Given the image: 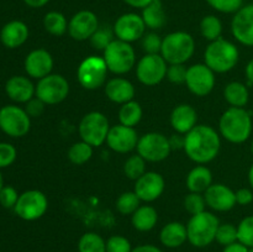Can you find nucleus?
Segmentation results:
<instances>
[{
	"label": "nucleus",
	"mask_w": 253,
	"mask_h": 252,
	"mask_svg": "<svg viewBox=\"0 0 253 252\" xmlns=\"http://www.w3.org/2000/svg\"><path fill=\"white\" fill-rule=\"evenodd\" d=\"M221 148V138L209 125H197L185 135L184 148L188 157L198 165H205L217 157Z\"/></svg>",
	"instance_id": "obj_1"
},
{
	"label": "nucleus",
	"mask_w": 253,
	"mask_h": 252,
	"mask_svg": "<svg viewBox=\"0 0 253 252\" xmlns=\"http://www.w3.org/2000/svg\"><path fill=\"white\" fill-rule=\"evenodd\" d=\"M253 128L252 116L245 108L230 106L219 121L220 135L231 143H244L250 138Z\"/></svg>",
	"instance_id": "obj_2"
},
{
	"label": "nucleus",
	"mask_w": 253,
	"mask_h": 252,
	"mask_svg": "<svg viewBox=\"0 0 253 252\" xmlns=\"http://www.w3.org/2000/svg\"><path fill=\"white\" fill-rule=\"evenodd\" d=\"M240 52L236 44L220 37L210 42L204 52L205 64L214 73H227L239 63Z\"/></svg>",
	"instance_id": "obj_3"
},
{
	"label": "nucleus",
	"mask_w": 253,
	"mask_h": 252,
	"mask_svg": "<svg viewBox=\"0 0 253 252\" xmlns=\"http://www.w3.org/2000/svg\"><path fill=\"white\" fill-rule=\"evenodd\" d=\"M219 225V217L211 211L205 210L200 214L192 215L187 224L188 241L198 249L208 247L215 241Z\"/></svg>",
	"instance_id": "obj_4"
},
{
	"label": "nucleus",
	"mask_w": 253,
	"mask_h": 252,
	"mask_svg": "<svg viewBox=\"0 0 253 252\" xmlns=\"http://www.w3.org/2000/svg\"><path fill=\"white\" fill-rule=\"evenodd\" d=\"M195 41L193 36L184 31L170 32L163 39L161 56L168 64H184L193 57Z\"/></svg>",
	"instance_id": "obj_5"
},
{
	"label": "nucleus",
	"mask_w": 253,
	"mask_h": 252,
	"mask_svg": "<svg viewBox=\"0 0 253 252\" xmlns=\"http://www.w3.org/2000/svg\"><path fill=\"white\" fill-rule=\"evenodd\" d=\"M103 58L109 72L118 76L128 73L136 64V53L131 43L114 40L103 51Z\"/></svg>",
	"instance_id": "obj_6"
},
{
	"label": "nucleus",
	"mask_w": 253,
	"mask_h": 252,
	"mask_svg": "<svg viewBox=\"0 0 253 252\" xmlns=\"http://www.w3.org/2000/svg\"><path fill=\"white\" fill-rule=\"evenodd\" d=\"M110 127L108 118L103 113L90 111L82 118L78 131L82 141L93 147H99L106 142Z\"/></svg>",
	"instance_id": "obj_7"
},
{
	"label": "nucleus",
	"mask_w": 253,
	"mask_h": 252,
	"mask_svg": "<svg viewBox=\"0 0 253 252\" xmlns=\"http://www.w3.org/2000/svg\"><path fill=\"white\" fill-rule=\"evenodd\" d=\"M108 66L103 57H86L79 64L77 71L78 83L86 90H95L105 85L108 79Z\"/></svg>",
	"instance_id": "obj_8"
},
{
	"label": "nucleus",
	"mask_w": 253,
	"mask_h": 252,
	"mask_svg": "<svg viewBox=\"0 0 253 252\" xmlns=\"http://www.w3.org/2000/svg\"><path fill=\"white\" fill-rule=\"evenodd\" d=\"M48 209V199L41 190L31 189L20 194L14 211L25 221H35L46 214Z\"/></svg>",
	"instance_id": "obj_9"
},
{
	"label": "nucleus",
	"mask_w": 253,
	"mask_h": 252,
	"mask_svg": "<svg viewBox=\"0 0 253 252\" xmlns=\"http://www.w3.org/2000/svg\"><path fill=\"white\" fill-rule=\"evenodd\" d=\"M137 153L146 162H162L170 151L169 138L161 132H147L138 138Z\"/></svg>",
	"instance_id": "obj_10"
},
{
	"label": "nucleus",
	"mask_w": 253,
	"mask_h": 252,
	"mask_svg": "<svg viewBox=\"0 0 253 252\" xmlns=\"http://www.w3.org/2000/svg\"><path fill=\"white\" fill-rule=\"evenodd\" d=\"M69 94V83L61 74H48L39 79L35 96L46 105H57L62 103Z\"/></svg>",
	"instance_id": "obj_11"
},
{
	"label": "nucleus",
	"mask_w": 253,
	"mask_h": 252,
	"mask_svg": "<svg viewBox=\"0 0 253 252\" xmlns=\"http://www.w3.org/2000/svg\"><path fill=\"white\" fill-rule=\"evenodd\" d=\"M31 127V118L25 109L5 105L0 109V130L10 137H22Z\"/></svg>",
	"instance_id": "obj_12"
},
{
	"label": "nucleus",
	"mask_w": 253,
	"mask_h": 252,
	"mask_svg": "<svg viewBox=\"0 0 253 252\" xmlns=\"http://www.w3.org/2000/svg\"><path fill=\"white\" fill-rule=\"evenodd\" d=\"M167 62L161 54H145L138 61L136 76L146 86H155L167 77Z\"/></svg>",
	"instance_id": "obj_13"
},
{
	"label": "nucleus",
	"mask_w": 253,
	"mask_h": 252,
	"mask_svg": "<svg viewBox=\"0 0 253 252\" xmlns=\"http://www.w3.org/2000/svg\"><path fill=\"white\" fill-rule=\"evenodd\" d=\"M215 82V73L205 63L193 64L188 68L185 84L194 95L207 96L214 89Z\"/></svg>",
	"instance_id": "obj_14"
},
{
	"label": "nucleus",
	"mask_w": 253,
	"mask_h": 252,
	"mask_svg": "<svg viewBox=\"0 0 253 252\" xmlns=\"http://www.w3.org/2000/svg\"><path fill=\"white\" fill-rule=\"evenodd\" d=\"M146 25L143 22L142 16L136 12H126L116 19L115 24L113 26L114 35L116 39L121 41L132 42L142 39L146 34Z\"/></svg>",
	"instance_id": "obj_15"
},
{
	"label": "nucleus",
	"mask_w": 253,
	"mask_h": 252,
	"mask_svg": "<svg viewBox=\"0 0 253 252\" xmlns=\"http://www.w3.org/2000/svg\"><path fill=\"white\" fill-rule=\"evenodd\" d=\"M98 29V16L90 10H81L76 12L68 21V34L76 41L90 40Z\"/></svg>",
	"instance_id": "obj_16"
},
{
	"label": "nucleus",
	"mask_w": 253,
	"mask_h": 252,
	"mask_svg": "<svg viewBox=\"0 0 253 252\" xmlns=\"http://www.w3.org/2000/svg\"><path fill=\"white\" fill-rule=\"evenodd\" d=\"M231 32L237 42L247 47H253V4L244 5L234 14Z\"/></svg>",
	"instance_id": "obj_17"
},
{
	"label": "nucleus",
	"mask_w": 253,
	"mask_h": 252,
	"mask_svg": "<svg viewBox=\"0 0 253 252\" xmlns=\"http://www.w3.org/2000/svg\"><path fill=\"white\" fill-rule=\"evenodd\" d=\"M138 135L135 127H128L125 125L111 126L110 131L106 137V143L109 148L118 153H127L131 152L137 147Z\"/></svg>",
	"instance_id": "obj_18"
},
{
	"label": "nucleus",
	"mask_w": 253,
	"mask_h": 252,
	"mask_svg": "<svg viewBox=\"0 0 253 252\" xmlns=\"http://www.w3.org/2000/svg\"><path fill=\"white\" fill-rule=\"evenodd\" d=\"M135 182L133 192L137 194L141 202H155L165 192V178L157 172H146L142 177H140Z\"/></svg>",
	"instance_id": "obj_19"
},
{
	"label": "nucleus",
	"mask_w": 253,
	"mask_h": 252,
	"mask_svg": "<svg viewBox=\"0 0 253 252\" xmlns=\"http://www.w3.org/2000/svg\"><path fill=\"white\" fill-rule=\"evenodd\" d=\"M204 197L208 207L215 211H230L236 205L235 192L221 183H215V184L212 183L209 189L204 193Z\"/></svg>",
	"instance_id": "obj_20"
},
{
	"label": "nucleus",
	"mask_w": 253,
	"mask_h": 252,
	"mask_svg": "<svg viewBox=\"0 0 253 252\" xmlns=\"http://www.w3.org/2000/svg\"><path fill=\"white\" fill-rule=\"evenodd\" d=\"M53 64L52 54L43 48H37L30 52L24 62L27 76L35 79H42L51 74Z\"/></svg>",
	"instance_id": "obj_21"
},
{
	"label": "nucleus",
	"mask_w": 253,
	"mask_h": 252,
	"mask_svg": "<svg viewBox=\"0 0 253 252\" xmlns=\"http://www.w3.org/2000/svg\"><path fill=\"white\" fill-rule=\"evenodd\" d=\"M5 93L15 103H25L31 100L36 94V85L24 76H14L7 79Z\"/></svg>",
	"instance_id": "obj_22"
},
{
	"label": "nucleus",
	"mask_w": 253,
	"mask_h": 252,
	"mask_svg": "<svg viewBox=\"0 0 253 252\" xmlns=\"http://www.w3.org/2000/svg\"><path fill=\"white\" fill-rule=\"evenodd\" d=\"M198 113L189 104H180L170 114V125L177 133L187 135L197 126Z\"/></svg>",
	"instance_id": "obj_23"
},
{
	"label": "nucleus",
	"mask_w": 253,
	"mask_h": 252,
	"mask_svg": "<svg viewBox=\"0 0 253 252\" xmlns=\"http://www.w3.org/2000/svg\"><path fill=\"white\" fill-rule=\"evenodd\" d=\"M104 86H105V95L113 103L123 105L135 98V86L126 78H121V77L111 78L106 82Z\"/></svg>",
	"instance_id": "obj_24"
},
{
	"label": "nucleus",
	"mask_w": 253,
	"mask_h": 252,
	"mask_svg": "<svg viewBox=\"0 0 253 252\" xmlns=\"http://www.w3.org/2000/svg\"><path fill=\"white\" fill-rule=\"evenodd\" d=\"M29 27L24 21L12 20L5 24L0 31V41L5 47L14 49L22 46L29 39Z\"/></svg>",
	"instance_id": "obj_25"
},
{
	"label": "nucleus",
	"mask_w": 253,
	"mask_h": 252,
	"mask_svg": "<svg viewBox=\"0 0 253 252\" xmlns=\"http://www.w3.org/2000/svg\"><path fill=\"white\" fill-rule=\"evenodd\" d=\"M160 241L167 249H178L188 241L187 226L179 221H170L162 227Z\"/></svg>",
	"instance_id": "obj_26"
},
{
	"label": "nucleus",
	"mask_w": 253,
	"mask_h": 252,
	"mask_svg": "<svg viewBox=\"0 0 253 252\" xmlns=\"http://www.w3.org/2000/svg\"><path fill=\"white\" fill-rule=\"evenodd\" d=\"M212 184V173L205 166L199 165L193 168L187 175V188L192 193L204 194Z\"/></svg>",
	"instance_id": "obj_27"
},
{
	"label": "nucleus",
	"mask_w": 253,
	"mask_h": 252,
	"mask_svg": "<svg viewBox=\"0 0 253 252\" xmlns=\"http://www.w3.org/2000/svg\"><path fill=\"white\" fill-rule=\"evenodd\" d=\"M158 221V212L151 205H141L132 215L131 224L137 231L148 232L155 229Z\"/></svg>",
	"instance_id": "obj_28"
},
{
	"label": "nucleus",
	"mask_w": 253,
	"mask_h": 252,
	"mask_svg": "<svg viewBox=\"0 0 253 252\" xmlns=\"http://www.w3.org/2000/svg\"><path fill=\"white\" fill-rule=\"evenodd\" d=\"M141 16L146 27L152 31L162 29L167 22V15H166L165 7L161 0H153L147 6L143 7Z\"/></svg>",
	"instance_id": "obj_29"
},
{
	"label": "nucleus",
	"mask_w": 253,
	"mask_h": 252,
	"mask_svg": "<svg viewBox=\"0 0 253 252\" xmlns=\"http://www.w3.org/2000/svg\"><path fill=\"white\" fill-rule=\"evenodd\" d=\"M224 98L234 108H245L249 104V88L241 82H230L224 89Z\"/></svg>",
	"instance_id": "obj_30"
},
{
	"label": "nucleus",
	"mask_w": 253,
	"mask_h": 252,
	"mask_svg": "<svg viewBox=\"0 0 253 252\" xmlns=\"http://www.w3.org/2000/svg\"><path fill=\"white\" fill-rule=\"evenodd\" d=\"M142 115V108H141L140 103L135 100L123 104L119 109V121L121 125L128 126V127H135L141 121Z\"/></svg>",
	"instance_id": "obj_31"
},
{
	"label": "nucleus",
	"mask_w": 253,
	"mask_h": 252,
	"mask_svg": "<svg viewBox=\"0 0 253 252\" xmlns=\"http://www.w3.org/2000/svg\"><path fill=\"white\" fill-rule=\"evenodd\" d=\"M43 27L52 36H63L68 32L67 17L59 11H48L43 17Z\"/></svg>",
	"instance_id": "obj_32"
},
{
	"label": "nucleus",
	"mask_w": 253,
	"mask_h": 252,
	"mask_svg": "<svg viewBox=\"0 0 253 252\" xmlns=\"http://www.w3.org/2000/svg\"><path fill=\"white\" fill-rule=\"evenodd\" d=\"M200 32L202 36L208 41H216L221 37L222 22L216 15H207L200 21Z\"/></svg>",
	"instance_id": "obj_33"
},
{
	"label": "nucleus",
	"mask_w": 253,
	"mask_h": 252,
	"mask_svg": "<svg viewBox=\"0 0 253 252\" xmlns=\"http://www.w3.org/2000/svg\"><path fill=\"white\" fill-rule=\"evenodd\" d=\"M78 252H106V240L96 232H85L78 241Z\"/></svg>",
	"instance_id": "obj_34"
},
{
	"label": "nucleus",
	"mask_w": 253,
	"mask_h": 252,
	"mask_svg": "<svg viewBox=\"0 0 253 252\" xmlns=\"http://www.w3.org/2000/svg\"><path fill=\"white\" fill-rule=\"evenodd\" d=\"M67 155H68V160L73 165L82 166L90 161V158L93 157V146L84 142V141H79V142L73 143L69 147Z\"/></svg>",
	"instance_id": "obj_35"
},
{
	"label": "nucleus",
	"mask_w": 253,
	"mask_h": 252,
	"mask_svg": "<svg viewBox=\"0 0 253 252\" xmlns=\"http://www.w3.org/2000/svg\"><path fill=\"white\" fill-rule=\"evenodd\" d=\"M116 209L123 215H132L141 207V199L135 192H124L116 199Z\"/></svg>",
	"instance_id": "obj_36"
},
{
	"label": "nucleus",
	"mask_w": 253,
	"mask_h": 252,
	"mask_svg": "<svg viewBox=\"0 0 253 252\" xmlns=\"http://www.w3.org/2000/svg\"><path fill=\"white\" fill-rule=\"evenodd\" d=\"M124 173L128 179L137 180L146 173V161L138 153L130 156L124 163Z\"/></svg>",
	"instance_id": "obj_37"
},
{
	"label": "nucleus",
	"mask_w": 253,
	"mask_h": 252,
	"mask_svg": "<svg viewBox=\"0 0 253 252\" xmlns=\"http://www.w3.org/2000/svg\"><path fill=\"white\" fill-rule=\"evenodd\" d=\"M215 241L224 247L237 242L239 241L237 226H235L234 224H230V222H226V224H220L219 227H217Z\"/></svg>",
	"instance_id": "obj_38"
},
{
	"label": "nucleus",
	"mask_w": 253,
	"mask_h": 252,
	"mask_svg": "<svg viewBox=\"0 0 253 252\" xmlns=\"http://www.w3.org/2000/svg\"><path fill=\"white\" fill-rule=\"evenodd\" d=\"M237 235L239 242L245 245L249 249L253 247V215L244 217L237 225Z\"/></svg>",
	"instance_id": "obj_39"
},
{
	"label": "nucleus",
	"mask_w": 253,
	"mask_h": 252,
	"mask_svg": "<svg viewBox=\"0 0 253 252\" xmlns=\"http://www.w3.org/2000/svg\"><path fill=\"white\" fill-rule=\"evenodd\" d=\"M184 208L190 215H197L205 211L207 202H205L204 194H202V193L190 192L189 194L184 198Z\"/></svg>",
	"instance_id": "obj_40"
},
{
	"label": "nucleus",
	"mask_w": 253,
	"mask_h": 252,
	"mask_svg": "<svg viewBox=\"0 0 253 252\" xmlns=\"http://www.w3.org/2000/svg\"><path fill=\"white\" fill-rule=\"evenodd\" d=\"M209 6L222 14H235L244 6V0H205Z\"/></svg>",
	"instance_id": "obj_41"
},
{
	"label": "nucleus",
	"mask_w": 253,
	"mask_h": 252,
	"mask_svg": "<svg viewBox=\"0 0 253 252\" xmlns=\"http://www.w3.org/2000/svg\"><path fill=\"white\" fill-rule=\"evenodd\" d=\"M114 36H115V35H114V31L106 29V27H99V29L96 30L95 34L91 36L90 43L95 49L104 51V49L114 41Z\"/></svg>",
	"instance_id": "obj_42"
},
{
	"label": "nucleus",
	"mask_w": 253,
	"mask_h": 252,
	"mask_svg": "<svg viewBox=\"0 0 253 252\" xmlns=\"http://www.w3.org/2000/svg\"><path fill=\"white\" fill-rule=\"evenodd\" d=\"M132 249L130 240L123 235H113L106 240V252H131Z\"/></svg>",
	"instance_id": "obj_43"
},
{
	"label": "nucleus",
	"mask_w": 253,
	"mask_h": 252,
	"mask_svg": "<svg viewBox=\"0 0 253 252\" xmlns=\"http://www.w3.org/2000/svg\"><path fill=\"white\" fill-rule=\"evenodd\" d=\"M162 41L160 35L156 32H148L142 37V48L146 54H161L162 48Z\"/></svg>",
	"instance_id": "obj_44"
},
{
	"label": "nucleus",
	"mask_w": 253,
	"mask_h": 252,
	"mask_svg": "<svg viewBox=\"0 0 253 252\" xmlns=\"http://www.w3.org/2000/svg\"><path fill=\"white\" fill-rule=\"evenodd\" d=\"M16 148L7 142H0V168L11 166L16 160Z\"/></svg>",
	"instance_id": "obj_45"
},
{
	"label": "nucleus",
	"mask_w": 253,
	"mask_h": 252,
	"mask_svg": "<svg viewBox=\"0 0 253 252\" xmlns=\"http://www.w3.org/2000/svg\"><path fill=\"white\" fill-rule=\"evenodd\" d=\"M188 68L184 64H169L167 69V79L173 84H183L187 79Z\"/></svg>",
	"instance_id": "obj_46"
},
{
	"label": "nucleus",
	"mask_w": 253,
	"mask_h": 252,
	"mask_svg": "<svg viewBox=\"0 0 253 252\" xmlns=\"http://www.w3.org/2000/svg\"><path fill=\"white\" fill-rule=\"evenodd\" d=\"M20 195L17 194L16 189L10 185H4L0 192V204L5 208V209H14L16 205L17 200H19Z\"/></svg>",
	"instance_id": "obj_47"
},
{
	"label": "nucleus",
	"mask_w": 253,
	"mask_h": 252,
	"mask_svg": "<svg viewBox=\"0 0 253 252\" xmlns=\"http://www.w3.org/2000/svg\"><path fill=\"white\" fill-rule=\"evenodd\" d=\"M44 105L46 104L43 101L40 100L39 98H32L31 100H29L26 103V108H25V111L27 113V115L30 118H39L41 116V114L43 113Z\"/></svg>",
	"instance_id": "obj_48"
},
{
	"label": "nucleus",
	"mask_w": 253,
	"mask_h": 252,
	"mask_svg": "<svg viewBox=\"0 0 253 252\" xmlns=\"http://www.w3.org/2000/svg\"><path fill=\"white\" fill-rule=\"evenodd\" d=\"M235 194H236V204L245 207L253 202V190L249 188H240L235 192Z\"/></svg>",
	"instance_id": "obj_49"
},
{
	"label": "nucleus",
	"mask_w": 253,
	"mask_h": 252,
	"mask_svg": "<svg viewBox=\"0 0 253 252\" xmlns=\"http://www.w3.org/2000/svg\"><path fill=\"white\" fill-rule=\"evenodd\" d=\"M169 138L170 148L172 150H180V148H184V138L185 135H182V133H174Z\"/></svg>",
	"instance_id": "obj_50"
},
{
	"label": "nucleus",
	"mask_w": 253,
	"mask_h": 252,
	"mask_svg": "<svg viewBox=\"0 0 253 252\" xmlns=\"http://www.w3.org/2000/svg\"><path fill=\"white\" fill-rule=\"evenodd\" d=\"M131 252H163L160 247L155 246V245L151 244H145V245H138V246L133 247Z\"/></svg>",
	"instance_id": "obj_51"
},
{
	"label": "nucleus",
	"mask_w": 253,
	"mask_h": 252,
	"mask_svg": "<svg viewBox=\"0 0 253 252\" xmlns=\"http://www.w3.org/2000/svg\"><path fill=\"white\" fill-rule=\"evenodd\" d=\"M222 252H249V247H246L241 242L237 241L235 244L229 245V246H225Z\"/></svg>",
	"instance_id": "obj_52"
},
{
	"label": "nucleus",
	"mask_w": 253,
	"mask_h": 252,
	"mask_svg": "<svg viewBox=\"0 0 253 252\" xmlns=\"http://www.w3.org/2000/svg\"><path fill=\"white\" fill-rule=\"evenodd\" d=\"M126 5L131 7H135V9H141L142 10L143 7L147 6L150 2H152L153 0H123Z\"/></svg>",
	"instance_id": "obj_53"
},
{
	"label": "nucleus",
	"mask_w": 253,
	"mask_h": 252,
	"mask_svg": "<svg viewBox=\"0 0 253 252\" xmlns=\"http://www.w3.org/2000/svg\"><path fill=\"white\" fill-rule=\"evenodd\" d=\"M27 6L34 7V9H40V7H43L44 5H47L49 2V0H22Z\"/></svg>",
	"instance_id": "obj_54"
},
{
	"label": "nucleus",
	"mask_w": 253,
	"mask_h": 252,
	"mask_svg": "<svg viewBox=\"0 0 253 252\" xmlns=\"http://www.w3.org/2000/svg\"><path fill=\"white\" fill-rule=\"evenodd\" d=\"M245 73H246V78L249 81V84H253V58L247 63Z\"/></svg>",
	"instance_id": "obj_55"
},
{
	"label": "nucleus",
	"mask_w": 253,
	"mask_h": 252,
	"mask_svg": "<svg viewBox=\"0 0 253 252\" xmlns=\"http://www.w3.org/2000/svg\"><path fill=\"white\" fill-rule=\"evenodd\" d=\"M249 183L250 185H251V189L253 190V165L251 166V168H250L249 170Z\"/></svg>",
	"instance_id": "obj_56"
},
{
	"label": "nucleus",
	"mask_w": 253,
	"mask_h": 252,
	"mask_svg": "<svg viewBox=\"0 0 253 252\" xmlns=\"http://www.w3.org/2000/svg\"><path fill=\"white\" fill-rule=\"evenodd\" d=\"M2 187H4V179H2V175H1V172H0V192H1Z\"/></svg>",
	"instance_id": "obj_57"
},
{
	"label": "nucleus",
	"mask_w": 253,
	"mask_h": 252,
	"mask_svg": "<svg viewBox=\"0 0 253 252\" xmlns=\"http://www.w3.org/2000/svg\"><path fill=\"white\" fill-rule=\"evenodd\" d=\"M251 152H252V155H253V140H252V143H251Z\"/></svg>",
	"instance_id": "obj_58"
},
{
	"label": "nucleus",
	"mask_w": 253,
	"mask_h": 252,
	"mask_svg": "<svg viewBox=\"0 0 253 252\" xmlns=\"http://www.w3.org/2000/svg\"><path fill=\"white\" fill-rule=\"evenodd\" d=\"M249 252H253V247L252 249H249Z\"/></svg>",
	"instance_id": "obj_59"
}]
</instances>
